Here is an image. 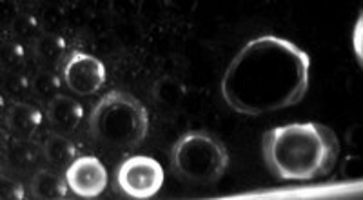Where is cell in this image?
Segmentation results:
<instances>
[{
  "mask_svg": "<svg viewBox=\"0 0 363 200\" xmlns=\"http://www.w3.org/2000/svg\"><path fill=\"white\" fill-rule=\"evenodd\" d=\"M67 188L69 184L64 177L53 171L42 170L35 175L33 182H31V189H33V196L38 200H60L66 199Z\"/></svg>",
  "mask_w": 363,
  "mask_h": 200,
  "instance_id": "10",
  "label": "cell"
},
{
  "mask_svg": "<svg viewBox=\"0 0 363 200\" xmlns=\"http://www.w3.org/2000/svg\"><path fill=\"white\" fill-rule=\"evenodd\" d=\"M13 31L22 40H35L42 37L40 31H38V22L33 17H28V15H22L15 24H13Z\"/></svg>",
  "mask_w": 363,
  "mask_h": 200,
  "instance_id": "14",
  "label": "cell"
},
{
  "mask_svg": "<svg viewBox=\"0 0 363 200\" xmlns=\"http://www.w3.org/2000/svg\"><path fill=\"white\" fill-rule=\"evenodd\" d=\"M171 167L184 182L211 186L225 175L229 153L222 142L207 131H189L173 144Z\"/></svg>",
  "mask_w": 363,
  "mask_h": 200,
  "instance_id": "4",
  "label": "cell"
},
{
  "mask_svg": "<svg viewBox=\"0 0 363 200\" xmlns=\"http://www.w3.org/2000/svg\"><path fill=\"white\" fill-rule=\"evenodd\" d=\"M48 117H50L51 126L60 135L73 133L82 121L84 108L71 96L57 93V96H53L48 104Z\"/></svg>",
  "mask_w": 363,
  "mask_h": 200,
  "instance_id": "9",
  "label": "cell"
},
{
  "mask_svg": "<svg viewBox=\"0 0 363 200\" xmlns=\"http://www.w3.org/2000/svg\"><path fill=\"white\" fill-rule=\"evenodd\" d=\"M58 88V80L55 79L53 75L50 73H44L37 79L35 82V91L38 93L40 96H51V89H57ZM53 99V96H51Z\"/></svg>",
  "mask_w": 363,
  "mask_h": 200,
  "instance_id": "15",
  "label": "cell"
},
{
  "mask_svg": "<svg viewBox=\"0 0 363 200\" xmlns=\"http://www.w3.org/2000/svg\"><path fill=\"white\" fill-rule=\"evenodd\" d=\"M45 159L57 167H69L77 160V148L64 135H51L44 144Z\"/></svg>",
  "mask_w": 363,
  "mask_h": 200,
  "instance_id": "11",
  "label": "cell"
},
{
  "mask_svg": "<svg viewBox=\"0 0 363 200\" xmlns=\"http://www.w3.org/2000/svg\"><path fill=\"white\" fill-rule=\"evenodd\" d=\"M66 180L74 195L95 199L108 188V170L93 155L77 157V160L66 170Z\"/></svg>",
  "mask_w": 363,
  "mask_h": 200,
  "instance_id": "7",
  "label": "cell"
},
{
  "mask_svg": "<svg viewBox=\"0 0 363 200\" xmlns=\"http://www.w3.org/2000/svg\"><path fill=\"white\" fill-rule=\"evenodd\" d=\"M186 95L184 84L178 82L173 77H164L155 84V99L165 109H174Z\"/></svg>",
  "mask_w": 363,
  "mask_h": 200,
  "instance_id": "13",
  "label": "cell"
},
{
  "mask_svg": "<svg viewBox=\"0 0 363 200\" xmlns=\"http://www.w3.org/2000/svg\"><path fill=\"white\" fill-rule=\"evenodd\" d=\"M165 173L160 162L145 155L124 160L116 173L118 188L131 199H151L160 191Z\"/></svg>",
  "mask_w": 363,
  "mask_h": 200,
  "instance_id": "5",
  "label": "cell"
},
{
  "mask_svg": "<svg viewBox=\"0 0 363 200\" xmlns=\"http://www.w3.org/2000/svg\"><path fill=\"white\" fill-rule=\"evenodd\" d=\"M91 137L111 150H135L149 131V113L140 100L125 91H109L89 117Z\"/></svg>",
  "mask_w": 363,
  "mask_h": 200,
  "instance_id": "3",
  "label": "cell"
},
{
  "mask_svg": "<svg viewBox=\"0 0 363 200\" xmlns=\"http://www.w3.org/2000/svg\"><path fill=\"white\" fill-rule=\"evenodd\" d=\"M42 124V113L28 102H13L6 111V126L18 140H29Z\"/></svg>",
  "mask_w": 363,
  "mask_h": 200,
  "instance_id": "8",
  "label": "cell"
},
{
  "mask_svg": "<svg viewBox=\"0 0 363 200\" xmlns=\"http://www.w3.org/2000/svg\"><path fill=\"white\" fill-rule=\"evenodd\" d=\"M35 53H37V59L42 66L55 67L66 57V42L58 35L45 33L35 42Z\"/></svg>",
  "mask_w": 363,
  "mask_h": 200,
  "instance_id": "12",
  "label": "cell"
},
{
  "mask_svg": "<svg viewBox=\"0 0 363 200\" xmlns=\"http://www.w3.org/2000/svg\"><path fill=\"white\" fill-rule=\"evenodd\" d=\"M311 57L287 38L264 35L245 44L225 67L222 99L247 117L300 104L309 91Z\"/></svg>",
  "mask_w": 363,
  "mask_h": 200,
  "instance_id": "1",
  "label": "cell"
},
{
  "mask_svg": "<svg viewBox=\"0 0 363 200\" xmlns=\"http://www.w3.org/2000/svg\"><path fill=\"white\" fill-rule=\"evenodd\" d=\"M62 80L67 88L77 95L89 96L104 88L106 84V67L96 57L79 50L66 53L60 66Z\"/></svg>",
  "mask_w": 363,
  "mask_h": 200,
  "instance_id": "6",
  "label": "cell"
},
{
  "mask_svg": "<svg viewBox=\"0 0 363 200\" xmlns=\"http://www.w3.org/2000/svg\"><path fill=\"white\" fill-rule=\"evenodd\" d=\"M2 199H24V191H22V186L17 182H11V180H2Z\"/></svg>",
  "mask_w": 363,
  "mask_h": 200,
  "instance_id": "16",
  "label": "cell"
},
{
  "mask_svg": "<svg viewBox=\"0 0 363 200\" xmlns=\"http://www.w3.org/2000/svg\"><path fill=\"white\" fill-rule=\"evenodd\" d=\"M264 162L280 180H314L333 173L340 157V140L320 122L278 126L262 138Z\"/></svg>",
  "mask_w": 363,
  "mask_h": 200,
  "instance_id": "2",
  "label": "cell"
}]
</instances>
